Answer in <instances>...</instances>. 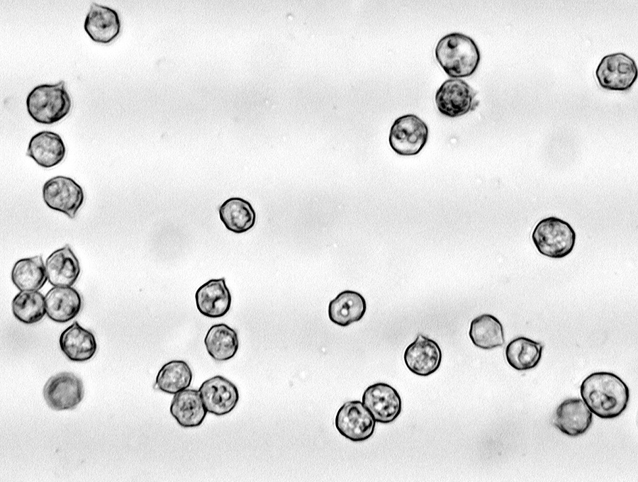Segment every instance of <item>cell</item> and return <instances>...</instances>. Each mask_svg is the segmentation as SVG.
Listing matches in <instances>:
<instances>
[{
    "mask_svg": "<svg viewBox=\"0 0 638 482\" xmlns=\"http://www.w3.org/2000/svg\"><path fill=\"white\" fill-rule=\"evenodd\" d=\"M532 241L544 256L561 259L569 254L576 242V232L571 225L556 217L541 220L535 226Z\"/></svg>",
    "mask_w": 638,
    "mask_h": 482,
    "instance_id": "277c9868",
    "label": "cell"
},
{
    "mask_svg": "<svg viewBox=\"0 0 638 482\" xmlns=\"http://www.w3.org/2000/svg\"><path fill=\"white\" fill-rule=\"evenodd\" d=\"M43 198L50 208L74 218L83 204L84 195L81 186L74 179L56 176L44 184Z\"/></svg>",
    "mask_w": 638,
    "mask_h": 482,
    "instance_id": "ba28073f",
    "label": "cell"
},
{
    "mask_svg": "<svg viewBox=\"0 0 638 482\" xmlns=\"http://www.w3.org/2000/svg\"><path fill=\"white\" fill-rule=\"evenodd\" d=\"M366 310L364 298L358 292L346 290L332 299L328 306V316L335 324L347 327L360 320Z\"/></svg>",
    "mask_w": 638,
    "mask_h": 482,
    "instance_id": "7402d4cb",
    "label": "cell"
},
{
    "mask_svg": "<svg viewBox=\"0 0 638 482\" xmlns=\"http://www.w3.org/2000/svg\"><path fill=\"white\" fill-rule=\"evenodd\" d=\"M375 423L371 413L359 400L345 403L338 410L335 420L337 431L353 442L368 439L374 432Z\"/></svg>",
    "mask_w": 638,
    "mask_h": 482,
    "instance_id": "9c48e42d",
    "label": "cell"
},
{
    "mask_svg": "<svg viewBox=\"0 0 638 482\" xmlns=\"http://www.w3.org/2000/svg\"><path fill=\"white\" fill-rule=\"evenodd\" d=\"M66 153L62 138L52 131H41L30 140L26 155L31 157L39 166L50 168L60 163Z\"/></svg>",
    "mask_w": 638,
    "mask_h": 482,
    "instance_id": "ffe728a7",
    "label": "cell"
},
{
    "mask_svg": "<svg viewBox=\"0 0 638 482\" xmlns=\"http://www.w3.org/2000/svg\"><path fill=\"white\" fill-rule=\"evenodd\" d=\"M43 394L47 405L57 411L74 409L84 395L83 382L72 372H60L45 383Z\"/></svg>",
    "mask_w": 638,
    "mask_h": 482,
    "instance_id": "52a82bcc",
    "label": "cell"
},
{
    "mask_svg": "<svg viewBox=\"0 0 638 482\" xmlns=\"http://www.w3.org/2000/svg\"><path fill=\"white\" fill-rule=\"evenodd\" d=\"M219 216L228 230L237 234L250 230L256 220V213L251 203L239 197L224 201L219 208Z\"/></svg>",
    "mask_w": 638,
    "mask_h": 482,
    "instance_id": "603a6c76",
    "label": "cell"
},
{
    "mask_svg": "<svg viewBox=\"0 0 638 482\" xmlns=\"http://www.w3.org/2000/svg\"><path fill=\"white\" fill-rule=\"evenodd\" d=\"M435 57L446 74L454 79L471 76L481 59L474 40L460 33L442 37L435 47Z\"/></svg>",
    "mask_w": 638,
    "mask_h": 482,
    "instance_id": "7a4b0ae2",
    "label": "cell"
},
{
    "mask_svg": "<svg viewBox=\"0 0 638 482\" xmlns=\"http://www.w3.org/2000/svg\"><path fill=\"white\" fill-rule=\"evenodd\" d=\"M45 269L47 279L53 286H72L81 272L79 262L69 245L50 254Z\"/></svg>",
    "mask_w": 638,
    "mask_h": 482,
    "instance_id": "ac0fdd59",
    "label": "cell"
},
{
    "mask_svg": "<svg viewBox=\"0 0 638 482\" xmlns=\"http://www.w3.org/2000/svg\"><path fill=\"white\" fill-rule=\"evenodd\" d=\"M427 138L426 123L414 114H407L395 120L390 130L388 142L396 153L412 156L422 150Z\"/></svg>",
    "mask_w": 638,
    "mask_h": 482,
    "instance_id": "5b68a950",
    "label": "cell"
},
{
    "mask_svg": "<svg viewBox=\"0 0 638 482\" xmlns=\"http://www.w3.org/2000/svg\"><path fill=\"white\" fill-rule=\"evenodd\" d=\"M204 343L209 355L217 362L232 359L239 348L236 331L224 323L212 325L206 335Z\"/></svg>",
    "mask_w": 638,
    "mask_h": 482,
    "instance_id": "cb8c5ba5",
    "label": "cell"
},
{
    "mask_svg": "<svg viewBox=\"0 0 638 482\" xmlns=\"http://www.w3.org/2000/svg\"><path fill=\"white\" fill-rule=\"evenodd\" d=\"M59 344L64 354L72 362H86L91 359L97 349L94 334L74 322L60 335Z\"/></svg>",
    "mask_w": 638,
    "mask_h": 482,
    "instance_id": "d6986e66",
    "label": "cell"
},
{
    "mask_svg": "<svg viewBox=\"0 0 638 482\" xmlns=\"http://www.w3.org/2000/svg\"><path fill=\"white\" fill-rule=\"evenodd\" d=\"M198 392L207 412L216 416L230 413L239 400L236 386L219 375L203 381Z\"/></svg>",
    "mask_w": 638,
    "mask_h": 482,
    "instance_id": "30bf717a",
    "label": "cell"
},
{
    "mask_svg": "<svg viewBox=\"0 0 638 482\" xmlns=\"http://www.w3.org/2000/svg\"><path fill=\"white\" fill-rule=\"evenodd\" d=\"M580 393L590 411L603 419L620 416L626 409L629 391L625 383L611 372L599 371L582 381Z\"/></svg>",
    "mask_w": 638,
    "mask_h": 482,
    "instance_id": "6da1fadb",
    "label": "cell"
},
{
    "mask_svg": "<svg viewBox=\"0 0 638 482\" xmlns=\"http://www.w3.org/2000/svg\"><path fill=\"white\" fill-rule=\"evenodd\" d=\"M476 94L466 82L460 79L446 80L435 94V103L439 111L448 117L463 116L472 109Z\"/></svg>",
    "mask_w": 638,
    "mask_h": 482,
    "instance_id": "8fae6325",
    "label": "cell"
},
{
    "mask_svg": "<svg viewBox=\"0 0 638 482\" xmlns=\"http://www.w3.org/2000/svg\"><path fill=\"white\" fill-rule=\"evenodd\" d=\"M71 99L61 80L55 84H40L29 93L26 106L36 122L52 124L65 117L71 108Z\"/></svg>",
    "mask_w": 638,
    "mask_h": 482,
    "instance_id": "3957f363",
    "label": "cell"
},
{
    "mask_svg": "<svg viewBox=\"0 0 638 482\" xmlns=\"http://www.w3.org/2000/svg\"><path fill=\"white\" fill-rule=\"evenodd\" d=\"M593 420L592 413L580 398H569L556 408L553 424L564 434L576 437L585 433Z\"/></svg>",
    "mask_w": 638,
    "mask_h": 482,
    "instance_id": "5bb4252c",
    "label": "cell"
},
{
    "mask_svg": "<svg viewBox=\"0 0 638 482\" xmlns=\"http://www.w3.org/2000/svg\"><path fill=\"white\" fill-rule=\"evenodd\" d=\"M196 304L204 316H224L231 306V294L224 278L213 279L201 286L195 293Z\"/></svg>",
    "mask_w": 638,
    "mask_h": 482,
    "instance_id": "9a60e30c",
    "label": "cell"
},
{
    "mask_svg": "<svg viewBox=\"0 0 638 482\" xmlns=\"http://www.w3.org/2000/svg\"><path fill=\"white\" fill-rule=\"evenodd\" d=\"M543 344L525 337L510 341L505 348L508 363L517 371L535 368L542 358Z\"/></svg>",
    "mask_w": 638,
    "mask_h": 482,
    "instance_id": "4316f807",
    "label": "cell"
},
{
    "mask_svg": "<svg viewBox=\"0 0 638 482\" xmlns=\"http://www.w3.org/2000/svg\"><path fill=\"white\" fill-rule=\"evenodd\" d=\"M637 75L635 61L624 52L604 56L595 70L599 85L603 89L613 91L629 89L635 82Z\"/></svg>",
    "mask_w": 638,
    "mask_h": 482,
    "instance_id": "8992f818",
    "label": "cell"
},
{
    "mask_svg": "<svg viewBox=\"0 0 638 482\" xmlns=\"http://www.w3.org/2000/svg\"><path fill=\"white\" fill-rule=\"evenodd\" d=\"M170 413L180 426L191 428L202 424L207 410L198 391L185 389L174 395L170 405Z\"/></svg>",
    "mask_w": 638,
    "mask_h": 482,
    "instance_id": "44dd1931",
    "label": "cell"
},
{
    "mask_svg": "<svg viewBox=\"0 0 638 482\" xmlns=\"http://www.w3.org/2000/svg\"><path fill=\"white\" fill-rule=\"evenodd\" d=\"M193 374L183 360H172L164 364L157 373L155 387L168 394H177L191 385Z\"/></svg>",
    "mask_w": 638,
    "mask_h": 482,
    "instance_id": "83f0119b",
    "label": "cell"
},
{
    "mask_svg": "<svg viewBox=\"0 0 638 482\" xmlns=\"http://www.w3.org/2000/svg\"><path fill=\"white\" fill-rule=\"evenodd\" d=\"M469 335L472 343L483 349H492L505 343L502 324L490 314L474 318L471 323Z\"/></svg>",
    "mask_w": 638,
    "mask_h": 482,
    "instance_id": "484cf974",
    "label": "cell"
},
{
    "mask_svg": "<svg viewBox=\"0 0 638 482\" xmlns=\"http://www.w3.org/2000/svg\"><path fill=\"white\" fill-rule=\"evenodd\" d=\"M84 27L92 40L107 44L113 41L120 33L121 21L114 9L92 3L85 18Z\"/></svg>",
    "mask_w": 638,
    "mask_h": 482,
    "instance_id": "2e32d148",
    "label": "cell"
},
{
    "mask_svg": "<svg viewBox=\"0 0 638 482\" xmlns=\"http://www.w3.org/2000/svg\"><path fill=\"white\" fill-rule=\"evenodd\" d=\"M13 284L20 291H38L47 279L42 256L18 260L11 271Z\"/></svg>",
    "mask_w": 638,
    "mask_h": 482,
    "instance_id": "d4e9b609",
    "label": "cell"
},
{
    "mask_svg": "<svg viewBox=\"0 0 638 482\" xmlns=\"http://www.w3.org/2000/svg\"><path fill=\"white\" fill-rule=\"evenodd\" d=\"M45 302L47 317L60 323L74 318L82 306L81 295L71 286H54L45 296Z\"/></svg>",
    "mask_w": 638,
    "mask_h": 482,
    "instance_id": "e0dca14e",
    "label": "cell"
},
{
    "mask_svg": "<svg viewBox=\"0 0 638 482\" xmlns=\"http://www.w3.org/2000/svg\"><path fill=\"white\" fill-rule=\"evenodd\" d=\"M14 317L25 324L41 320L46 313L45 296L38 291H21L12 300Z\"/></svg>",
    "mask_w": 638,
    "mask_h": 482,
    "instance_id": "f1b7e54d",
    "label": "cell"
},
{
    "mask_svg": "<svg viewBox=\"0 0 638 482\" xmlns=\"http://www.w3.org/2000/svg\"><path fill=\"white\" fill-rule=\"evenodd\" d=\"M362 403L376 422L389 423L401 412V399L397 391L386 383H376L367 387L362 396Z\"/></svg>",
    "mask_w": 638,
    "mask_h": 482,
    "instance_id": "7c38bea8",
    "label": "cell"
},
{
    "mask_svg": "<svg viewBox=\"0 0 638 482\" xmlns=\"http://www.w3.org/2000/svg\"><path fill=\"white\" fill-rule=\"evenodd\" d=\"M404 362L413 374L427 376L435 372L442 362V351L434 340L418 335L404 352Z\"/></svg>",
    "mask_w": 638,
    "mask_h": 482,
    "instance_id": "4fadbf2b",
    "label": "cell"
}]
</instances>
